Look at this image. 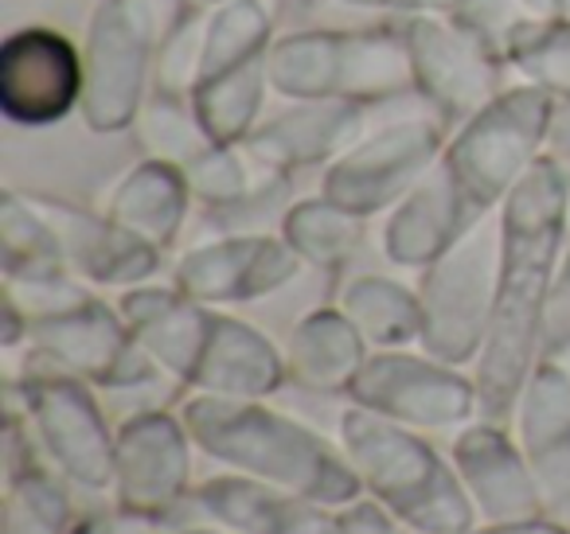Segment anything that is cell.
<instances>
[{
	"label": "cell",
	"instance_id": "4",
	"mask_svg": "<svg viewBox=\"0 0 570 534\" xmlns=\"http://www.w3.org/2000/svg\"><path fill=\"white\" fill-rule=\"evenodd\" d=\"M180 0H98L82 36V121L95 134H121L153 95V67Z\"/></svg>",
	"mask_w": 570,
	"mask_h": 534
},
{
	"label": "cell",
	"instance_id": "6",
	"mask_svg": "<svg viewBox=\"0 0 570 534\" xmlns=\"http://www.w3.org/2000/svg\"><path fill=\"white\" fill-rule=\"evenodd\" d=\"M445 152V121L438 113H414L364 134L344 157L333 160L325 199L352 215L380 211L403 199Z\"/></svg>",
	"mask_w": 570,
	"mask_h": 534
},
{
	"label": "cell",
	"instance_id": "15",
	"mask_svg": "<svg viewBox=\"0 0 570 534\" xmlns=\"http://www.w3.org/2000/svg\"><path fill=\"white\" fill-rule=\"evenodd\" d=\"M277 40L274 12L266 0H223L207 9V36H204V71L199 82L215 75L238 71L246 63H258L269 56Z\"/></svg>",
	"mask_w": 570,
	"mask_h": 534
},
{
	"label": "cell",
	"instance_id": "13",
	"mask_svg": "<svg viewBox=\"0 0 570 534\" xmlns=\"http://www.w3.org/2000/svg\"><path fill=\"white\" fill-rule=\"evenodd\" d=\"M188 176L173 160H145L121 180L114 196V222L149 246H165L176 235L188 207Z\"/></svg>",
	"mask_w": 570,
	"mask_h": 534
},
{
	"label": "cell",
	"instance_id": "28",
	"mask_svg": "<svg viewBox=\"0 0 570 534\" xmlns=\"http://www.w3.org/2000/svg\"><path fill=\"white\" fill-rule=\"evenodd\" d=\"M180 4H199V9H215V4H223V0H180Z\"/></svg>",
	"mask_w": 570,
	"mask_h": 534
},
{
	"label": "cell",
	"instance_id": "12",
	"mask_svg": "<svg viewBox=\"0 0 570 534\" xmlns=\"http://www.w3.org/2000/svg\"><path fill=\"white\" fill-rule=\"evenodd\" d=\"M356 394L414 422H450L469 406V386L461 378L406 359H380L364 367L356 375Z\"/></svg>",
	"mask_w": 570,
	"mask_h": 534
},
{
	"label": "cell",
	"instance_id": "11",
	"mask_svg": "<svg viewBox=\"0 0 570 534\" xmlns=\"http://www.w3.org/2000/svg\"><path fill=\"white\" fill-rule=\"evenodd\" d=\"M473 211L461 199L453 176L438 160L419 184L403 196L395 222H391V254L399 261H434L445 246H453L461 227H469Z\"/></svg>",
	"mask_w": 570,
	"mask_h": 534
},
{
	"label": "cell",
	"instance_id": "14",
	"mask_svg": "<svg viewBox=\"0 0 570 534\" xmlns=\"http://www.w3.org/2000/svg\"><path fill=\"white\" fill-rule=\"evenodd\" d=\"M266 90L274 87H269L266 59H258V63H246L238 71L204 79L191 95V106H196L199 126L215 145H243L262 121Z\"/></svg>",
	"mask_w": 570,
	"mask_h": 534
},
{
	"label": "cell",
	"instance_id": "7",
	"mask_svg": "<svg viewBox=\"0 0 570 534\" xmlns=\"http://www.w3.org/2000/svg\"><path fill=\"white\" fill-rule=\"evenodd\" d=\"M82 48L48 24H28L0 43V113L12 126L48 129L82 110Z\"/></svg>",
	"mask_w": 570,
	"mask_h": 534
},
{
	"label": "cell",
	"instance_id": "8",
	"mask_svg": "<svg viewBox=\"0 0 570 534\" xmlns=\"http://www.w3.org/2000/svg\"><path fill=\"white\" fill-rule=\"evenodd\" d=\"M497 281H500V246L489 254L484 246H469L442 261L430 281L426 328L430 344L442 355H469L481 339H489L492 313H497Z\"/></svg>",
	"mask_w": 570,
	"mask_h": 534
},
{
	"label": "cell",
	"instance_id": "21",
	"mask_svg": "<svg viewBox=\"0 0 570 534\" xmlns=\"http://www.w3.org/2000/svg\"><path fill=\"white\" fill-rule=\"evenodd\" d=\"M512 75L570 102V17L543 20L512 51Z\"/></svg>",
	"mask_w": 570,
	"mask_h": 534
},
{
	"label": "cell",
	"instance_id": "2",
	"mask_svg": "<svg viewBox=\"0 0 570 534\" xmlns=\"http://www.w3.org/2000/svg\"><path fill=\"white\" fill-rule=\"evenodd\" d=\"M269 87L285 102L383 106L414 95L411 51L399 28H297L266 56Z\"/></svg>",
	"mask_w": 570,
	"mask_h": 534
},
{
	"label": "cell",
	"instance_id": "22",
	"mask_svg": "<svg viewBox=\"0 0 570 534\" xmlns=\"http://www.w3.org/2000/svg\"><path fill=\"white\" fill-rule=\"evenodd\" d=\"M250 160L254 152L246 145L212 141L184 165V176H188V188L212 204H235L250 191Z\"/></svg>",
	"mask_w": 570,
	"mask_h": 534
},
{
	"label": "cell",
	"instance_id": "16",
	"mask_svg": "<svg viewBox=\"0 0 570 534\" xmlns=\"http://www.w3.org/2000/svg\"><path fill=\"white\" fill-rule=\"evenodd\" d=\"M129 324L137 336L176 370H199L212 339V324L173 297H137L129 305Z\"/></svg>",
	"mask_w": 570,
	"mask_h": 534
},
{
	"label": "cell",
	"instance_id": "3",
	"mask_svg": "<svg viewBox=\"0 0 570 534\" xmlns=\"http://www.w3.org/2000/svg\"><path fill=\"white\" fill-rule=\"evenodd\" d=\"M559 98L535 82H512L484 110L461 121L445 141L442 165L453 176L469 211H489L497 199H508L515 184L547 157Z\"/></svg>",
	"mask_w": 570,
	"mask_h": 534
},
{
	"label": "cell",
	"instance_id": "9",
	"mask_svg": "<svg viewBox=\"0 0 570 534\" xmlns=\"http://www.w3.org/2000/svg\"><path fill=\"white\" fill-rule=\"evenodd\" d=\"M364 110L352 102H289L274 118H262L243 145L269 168L321 165L344 157L364 137Z\"/></svg>",
	"mask_w": 570,
	"mask_h": 534
},
{
	"label": "cell",
	"instance_id": "26",
	"mask_svg": "<svg viewBox=\"0 0 570 534\" xmlns=\"http://www.w3.org/2000/svg\"><path fill=\"white\" fill-rule=\"evenodd\" d=\"M543 328H547V336H554V339H570V261L559 277V293H551V300H547Z\"/></svg>",
	"mask_w": 570,
	"mask_h": 534
},
{
	"label": "cell",
	"instance_id": "19",
	"mask_svg": "<svg viewBox=\"0 0 570 534\" xmlns=\"http://www.w3.org/2000/svg\"><path fill=\"white\" fill-rule=\"evenodd\" d=\"M204 36H207V9L184 4L157 48L153 95H173V98L196 95L199 71H204Z\"/></svg>",
	"mask_w": 570,
	"mask_h": 534
},
{
	"label": "cell",
	"instance_id": "23",
	"mask_svg": "<svg viewBox=\"0 0 570 534\" xmlns=\"http://www.w3.org/2000/svg\"><path fill=\"white\" fill-rule=\"evenodd\" d=\"M348 313L356 328H367L375 336H403V332H414L422 324L419 308L411 305V297L395 289L387 281H360L356 289L348 293Z\"/></svg>",
	"mask_w": 570,
	"mask_h": 534
},
{
	"label": "cell",
	"instance_id": "1",
	"mask_svg": "<svg viewBox=\"0 0 570 534\" xmlns=\"http://www.w3.org/2000/svg\"><path fill=\"white\" fill-rule=\"evenodd\" d=\"M567 222V176L559 160L543 157L504 199L500 215V281L497 313L484 339L481 390L497 406L528 378L531 347L543 328L551 274Z\"/></svg>",
	"mask_w": 570,
	"mask_h": 534
},
{
	"label": "cell",
	"instance_id": "17",
	"mask_svg": "<svg viewBox=\"0 0 570 534\" xmlns=\"http://www.w3.org/2000/svg\"><path fill=\"white\" fill-rule=\"evenodd\" d=\"M199 378L215 390L230 394H254L274 386L277 363L269 355V347L258 336H250L246 328L235 324H212V339H207V352L199 359Z\"/></svg>",
	"mask_w": 570,
	"mask_h": 534
},
{
	"label": "cell",
	"instance_id": "27",
	"mask_svg": "<svg viewBox=\"0 0 570 534\" xmlns=\"http://www.w3.org/2000/svg\"><path fill=\"white\" fill-rule=\"evenodd\" d=\"M551 149L559 152V157H567V160H570V102H559V110H554Z\"/></svg>",
	"mask_w": 570,
	"mask_h": 534
},
{
	"label": "cell",
	"instance_id": "24",
	"mask_svg": "<svg viewBox=\"0 0 570 534\" xmlns=\"http://www.w3.org/2000/svg\"><path fill=\"white\" fill-rule=\"evenodd\" d=\"M352 219L356 215L344 211L333 199L305 204L289 215V243H294V250L313 254V258H336L352 238Z\"/></svg>",
	"mask_w": 570,
	"mask_h": 534
},
{
	"label": "cell",
	"instance_id": "5",
	"mask_svg": "<svg viewBox=\"0 0 570 534\" xmlns=\"http://www.w3.org/2000/svg\"><path fill=\"white\" fill-rule=\"evenodd\" d=\"M411 51L414 95L445 126H461L508 90L512 67L497 59L458 17H403L399 24Z\"/></svg>",
	"mask_w": 570,
	"mask_h": 534
},
{
	"label": "cell",
	"instance_id": "20",
	"mask_svg": "<svg viewBox=\"0 0 570 534\" xmlns=\"http://www.w3.org/2000/svg\"><path fill=\"white\" fill-rule=\"evenodd\" d=\"M134 129L141 134V141L153 149L157 160H184L188 165L199 149L212 145V137L204 134L196 118L191 98H173V95H149V102L141 106Z\"/></svg>",
	"mask_w": 570,
	"mask_h": 534
},
{
	"label": "cell",
	"instance_id": "10",
	"mask_svg": "<svg viewBox=\"0 0 570 534\" xmlns=\"http://www.w3.org/2000/svg\"><path fill=\"white\" fill-rule=\"evenodd\" d=\"M294 269V254L282 243L266 238H238L212 250H199L184 261L180 281L191 297L207 300H230V297H254V293L274 289Z\"/></svg>",
	"mask_w": 570,
	"mask_h": 534
},
{
	"label": "cell",
	"instance_id": "25",
	"mask_svg": "<svg viewBox=\"0 0 570 534\" xmlns=\"http://www.w3.org/2000/svg\"><path fill=\"white\" fill-rule=\"evenodd\" d=\"M356 9L375 12H399V17H453L469 4V0H344Z\"/></svg>",
	"mask_w": 570,
	"mask_h": 534
},
{
	"label": "cell",
	"instance_id": "18",
	"mask_svg": "<svg viewBox=\"0 0 570 534\" xmlns=\"http://www.w3.org/2000/svg\"><path fill=\"white\" fill-rule=\"evenodd\" d=\"M294 359L302 375L317 386H336L344 378L360 375V339L356 324L341 320V316L325 313L313 316L302 332H297Z\"/></svg>",
	"mask_w": 570,
	"mask_h": 534
}]
</instances>
